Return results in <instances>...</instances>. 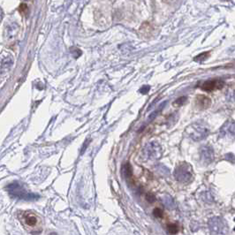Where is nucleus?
Masks as SVG:
<instances>
[{
  "label": "nucleus",
  "mask_w": 235,
  "mask_h": 235,
  "mask_svg": "<svg viewBox=\"0 0 235 235\" xmlns=\"http://www.w3.org/2000/svg\"><path fill=\"white\" fill-rule=\"evenodd\" d=\"M19 218L23 226L30 232L35 233L41 225L40 217L33 211H23L19 215Z\"/></svg>",
  "instance_id": "1"
},
{
  "label": "nucleus",
  "mask_w": 235,
  "mask_h": 235,
  "mask_svg": "<svg viewBox=\"0 0 235 235\" xmlns=\"http://www.w3.org/2000/svg\"><path fill=\"white\" fill-rule=\"evenodd\" d=\"M174 177L181 183H189L193 179V171L190 164L187 163H180L174 170Z\"/></svg>",
  "instance_id": "2"
},
{
  "label": "nucleus",
  "mask_w": 235,
  "mask_h": 235,
  "mask_svg": "<svg viewBox=\"0 0 235 235\" xmlns=\"http://www.w3.org/2000/svg\"><path fill=\"white\" fill-rule=\"evenodd\" d=\"M186 135L192 140L199 142L201 140L205 139L209 135V129L200 124H193L186 129Z\"/></svg>",
  "instance_id": "3"
},
{
  "label": "nucleus",
  "mask_w": 235,
  "mask_h": 235,
  "mask_svg": "<svg viewBox=\"0 0 235 235\" xmlns=\"http://www.w3.org/2000/svg\"><path fill=\"white\" fill-rule=\"evenodd\" d=\"M225 86V81L220 79H212L203 81L201 84V88L207 92H212L214 90L220 89Z\"/></svg>",
  "instance_id": "4"
},
{
  "label": "nucleus",
  "mask_w": 235,
  "mask_h": 235,
  "mask_svg": "<svg viewBox=\"0 0 235 235\" xmlns=\"http://www.w3.org/2000/svg\"><path fill=\"white\" fill-rule=\"evenodd\" d=\"M144 155L148 159H157L161 156V149L160 146L155 143H149L144 149Z\"/></svg>",
  "instance_id": "5"
},
{
  "label": "nucleus",
  "mask_w": 235,
  "mask_h": 235,
  "mask_svg": "<svg viewBox=\"0 0 235 235\" xmlns=\"http://www.w3.org/2000/svg\"><path fill=\"white\" fill-rule=\"evenodd\" d=\"M200 156L201 159L204 164H209L212 163L215 159L213 149L210 146H202L200 150Z\"/></svg>",
  "instance_id": "6"
},
{
  "label": "nucleus",
  "mask_w": 235,
  "mask_h": 235,
  "mask_svg": "<svg viewBox=\"0 0 235 235\" xmlns=\"http://www.w3.org/2000/svg\"><path fill=\"white\" fill-rule=\"evenodd\" d=\"M209 227L212 233L219 234V233H224L223 230L225 228V224H224V221L222 220L220 217H215L210 218L209 221Z\"/></svg>",
  "instance_id": "7"
},
{
  "label": "nucleus",
  "mask_w": 235,
  "mask_h": 235,
  "mask_svg": "<svg viewBox=\"0 0 235 235\" xmlns=\"http://www.w3.org/2000/svg\"><path fill=\"white\" fill-rule=\"evenodd\" d=\"M195 104L201 110H205L210 106L211 100L205 95H198L195 98Z\"/></svg>",
  "instance_id": "8"
},
{
  "label": "nucleus",
  "mask_w": 235,
  "mask_h": 235,
  "mask_svg": "<svg viewBox=\"0 0 235 235\" xmlns=\"http://www.w3.org/2000/svg\"><path fill=\"white\" fill-rule=\"evenodd\" d=\"M221 136L234 135V122H226L220 129Z\"/></svg>",
  "instance_id": "9"
},
{
  "label": "nucleus",
  "mask_w": 235,
  "mask_h": 235,
  "mask_svg": "<svg viewBox=\"0 0 235 235\" xmlns=\"http://www.w3.org/2000/svg\"><path fill=\"white\" fill-rule=\"evenodd\" d=\"M122 173L124 175V177L126 178H130L133 175V169L132 166L129 163H127L126 164L123 165L122 167Z\"/></svg>",
  "instance_id": "10"
},
{
  "label": "nucleus",
  "mask_w": 235,
  "mask_h": 235,
  "mask_svg": "<svg viewBox=\"0 0 235 235\" xmlns=\"http://www.w3.org/2000/svg\"><path fill=\"white\" fill-rule=\"evenodd\" d=\"M166 230H167V233L170 234H176L178 233L179 228L177 224H169L166 226Z\"/></svg>",
  "instance_id": "11"
},
{
  "label": "nucleus",
  "mask_w": 235,
  "mask_h": 235,
  "mask_svg": "<svg viewBox=\"0 0 235 235\" xmlns=\"http://www.w3.org/2000/svg\"><path fill=\"white\" fill-rule=\"evenodd\" d=\"M186 101H187V97L186 96H181V97H179L177 100H175L173 102L172 105L175 107V108H178V107L184 105L186 103Z\"/></svg>",
  "instance_id": "12"
},
{
  "label": "nucleus",
  "mask_w": 235,
  "mask_h": 235,
  "mask_svg": "<svg viewBox=\"0 0 235 235\" xmlns=\"http://www.w3.org/2000/svg\"><path fill=\"white\" fill-rule=\"evenodd\" d=\"M209 55H210L209 52H202V53H201L198 56H196V57H194V60L197 61V62H202V61L206 60L207 58L209 57Z\"/></svg>",
  "instance_id": "13"
},
{
  "label": "nucleus",
  "mask_w": 235,
  "mask_h": 235,
  "mask_svg": "<svg viewBox=\"0 0 235 235\" xmlns=\"http://www.w3.org/2000/svg\"><path fill=\"white\" fill-rule=\"evenodd\" d=\"M153 215H154V217H156L157 218H160V217H163L164 211H163V210H161L160 208H156V209H154V210H153Z\"/></svg>",
  "instance_id": "14"
},
{
  "label": "nucleus",
  "mask_w": 235,
  "mask_h": 235,
  "mask_svg": "<svg viewBox=\"0 0 235 235\" xmlns=\"http://www.w3.org/2000/svg\"><path fill=\"white\" fill-rule=\"evenodd\" d=\"M146 200L150 202V203H154L155 202H156V200H157V197H156V195L154 194H152V193H148L147 194H146Z\"/></svg>",
  "instance_id": "15"
},
{
  "label": "nucleus",
  "mask_w": 235,
  "mask_h": 235,
  "mask_svg": "<svg viewBox=\"0 0 235 235\" xmlns=\"http://www.w3.org/2000/svg\"><path fill=\"white\" fill-rule=\"evenodd\" d=\"M20 12L22 13V14H27V12H28V6L26 4H22L20 6Z\"/></svg>",
  "instance_id": "16"
},
{
  "label": "nucleus",
  "mask_w": 235,
  "mask_h": 235,
  "mask_svg": "<svg viewBox=\"0 0 235 235\" xmlns=\"http://www.w3.org/2000/svg\"><path fill=\"white\" fill-rule=\"evenodd\" d=\"M150 90V86H143L141 88V89H140V92L143 94V95H145V94H147V93L149 92Z\"/></svg>",
  "instance_id": "17"
}]
</instances>
